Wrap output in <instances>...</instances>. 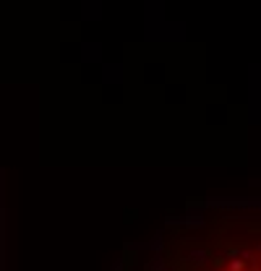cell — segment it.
I'll use <instances>...</instances> for the list:
<instances>
[{"label": "cell", "instance_id": "6da1fadb", "mask_svg": "<svg viewBox=\"0 0 261 271\" xmlns=\"http://www.w3.org/2000/svg\"><path fill=\"white\" fill-rule=\"evenodd\" d=\"M154 271H261V235L227 237L220 248L191 245L172 266H157Z\"/></svg>", "mask_w": 261, "mask_h": 271}]
</instances>
